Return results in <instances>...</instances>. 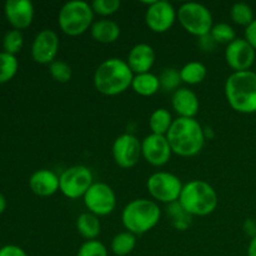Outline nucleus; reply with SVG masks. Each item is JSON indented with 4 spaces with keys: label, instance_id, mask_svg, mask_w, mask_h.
<instances>
[{
    "label": "nucleus",
    "instance_id": "22",
    "mask_svg": "<svg viewBox=\"0 0 256 256\" xmlns=\"http://www.w3.org/2000/svg\"><path fill=\"white\" fill-rule=\"evenodd\" d=\"M132 88L136 94L142 96H152L160 89L159 76L152 72H144V74L134 75Z\"/></svg>",
    "mask_w": 256,
    "mask_h": 256
},
{
    "label": "nucleus",
    "instance_id": "17",
    "mask_svg": "<svg viewBox=\"0 0 256 256\" xmlns=\"http://www.w3.org/2000/svg\"><path fill=\"white\" fill-rule=\"evenodd\" d=\"M172 106L179 118L195 119L199 112V98L192 90L188 88H179L176 92H172Z\"/></svg>",
    "mask_w": 256,
    "mask_h": 256
},
{
    "label": "nucleus",
    "instance_id": "13",
    "mask_svg": "<svg viewBox=\"0 0 256 256\" xmlns=\"http://www.w3.org/2000/svg\"><path fill=\"white\" fill-rule=\"evenodd\" d=\"M256 58V50L245 39L236 38L226 45L225 60L226 64L236 72H248L252 66Z\"/></svg>",
    "mask_w": 256,
    "mask_h": 256
},
{
    "label": "nucleus",
    "instance_id": "34",
    "mask_svg": "<svg viewBox=\"0 0 256 256\" xmlns=\"http://www.w3.org/2000/svg\"><path fill=\"white\" fill-rule=\"evenodd\" d=\"M76 256H109L108 249L99 240H89L80 246Z\"/></svg>",
    "mask_w": 256,
    "mask_h": 256
},
{
    "label": "nucleus",
    "instance_id": "24",
    "mask_svg": "<svg viewBox=\"0 0 256 256\" xmlns=\"http://www.w3.org/2000/svg\"><path fill=\"white\" fill-rule=\"evenodd\" d=\"M206 75V66L199 62H189L180 69L182 82L188 85L200 84V82H204Z\"/></svg>",
    "mask_w": 256,
    "mask_h": 256
},
{
    "label": "nucleus",
    "instance_id": "35",
    "mask_svg": "<svg viewBox=\"0 0 256 256\" xmlns=\"http://www.w3.org/2000/svg\"><path fill=\"white\" fill-rule=\"evenodd\" d=\"M0 256H28V254L16 245H5L0 248Z\"/></svg>",
    "mask_w": 256,
    "mask_h": 256
},
{
    "label": "nucleus",
    "instance_id": "14",
    "mask_svg": "<svg viewBox=\"0 0 256 256\" xmlns=\"http://www.w3.org/2000/svg\"><path fill=\"white\" fill-rule=\"evenodd\" d=\"M172 154V148L164 135L149 134L142 142V156L152 166H164Z\"/></svg>",
    "mask_w": 256,
    "mask_h": 256
},
{
    "label": "nucleus",
    "instance_id": "11",
    "mask_svg": "<svg viewBox=\"0 0 256 256\" xmlns=\"http://www.w3.org/2000/svg\"><path fill=\"white\" fill-rule=\"evenodd\" d=\"M178 19V12L172 2L166 0L150 2L149 8L145 12V22L152 32H166L172 29L175 20Z\"/></svg>",
    "mask_w": 256,
    "mask_h": 256
},
{
    "label": "nucleus",
    "instance_id": "23",
    "mask_svg": "<svg viewBox=\"0 0 256 256\" xmlns=\"http://www.w3.org/2000/svg\"><path fill=\"white\" fill-rule=\"evenodd\" d=\"M172 122H174V120H172V116L169 110L164 109V108H160V109H156L155 112H152V114L150 115L149 128L152 130V134L164 135V136H166Z\"/></svg>",
    "mask_w": 256,
    "mask_h": 256
},
{
    "label": "nucleus",
    "instance_id": "27",
    "mask_svg": "<svg viewBox=\"0 0 256 256\" xmlns=\"http://www.w3.org/2000/svg\"><path fill=\"white\" fill-rule=\"evenodd\" d=\"M19 62L15 55L8 52H0V84L10 82L16 75Z\"/></svg>",
    "mask_w": 256,
    "mask_h": 256
},
{
    "label": "nucleus",
    "instance_id": "4",
    "mask_svg": "<svg viewBox=\"0 0 256 256\" xmlns=\"http://www.w3.org/2000/svg\"><path fill=\"white\" fill-rule=\"evenodd\" d=\"M162 210L156 202L149 199H135L125 205L122 212V225L126 232L142 235L154 229L160 222Z\"/></svg>",
    "mask_w": 256,
    "mask_h": 256
},
{
    "label": "nucleus",
    "instance_id": "12",
    "mask_svg": "<svg viewBox=\"0 0 256 256\" xmlns=\"http://www.w3.org/2000/svg\"><path fill=\"white\" fill-rule=\"evenodd\" d=\"M112 158L122 169L134 168L142 158V142L132 134H122L114 140Z\"/></svg>",
    "mask_w": 256,
    "mask_h": 256
},
{
    "label": "nucleus",
    "instance_id": "30",
    "mask_svg": "<svg viewBox=\"0 0 256 256\" xmlns=\"http://www.w3.org/2000/svg\"><path fill=\"white\" fill-rule=\"evenodd\" d=\"M210 36L212 38L215 42L226 45H229L230 42L236 39L234 28L226 22H219V24L214 25L212 32H210Z\"/></svg>",
    "mask_w": 256,
    "mask_h": 256
},
{
    "label": "nucleus",
    "instance_id": "3",
    "mask_svg": "<svg viewBox=\"0 0 256 256\" xmlns=\"http://www.w3.org/2000/svg\"><path fill=\"white\" fill-rule=\"evenodd\" d=\"M225 98L228 104L238 112L254 114L256 112V72H232L225 82Z\"/></svg>",
    "mask_w": 256,
    "mask_h": 256
},
{
    "label": "nucleus",
    "instance_id": "20",
    "mask_svg": "<svg viewBox=\"0 0 256 256\" xmlns=\"http://www.w3.org/2000/svg\"><path fill=\"white\" fill-rule=\"evenodd\" d=\"M92 38L102 44H112L115 42L120 36V26L109 19H100L92 22L90 28Z\"/></svg>",
    "mask_w": 256,
    "mask_h": 256
},
{
    "label": "nucleus",
    "instance_id": "37",
    "mask_svg": "<svg viewBox=\"0 0 256 256\" xmlns=\"http://www.w3.org/2000/svg\"><path fill=\"white\" fill-rule=\"evenodd\" d=\"M244 229H245V232H246L248 234L252 236V239L256 236V222H254V220L248 219L246 222H245Z\"/></svg>",
    "mask_w": 256,
    "mask_h": 256
},
{
    "label": "nucleus",
    "instance_id": "33",
    "mask_svg": "<svg viewBox=\"0 0 256 256\" xmlns=\"http://www.w3.org/2000/svg\"><path fill=\"white\" fill-rule=\"evenodd\" d=\"M90 5H92L94 14L100 15L105 19V16L115 14L120 9L122 2L119 0H94Z\"/></svg>",
    "mask_w": 256,
    "mask_h": 256
},
{
    "label": "nucleus",
    "instance_id": "25",
    "mask_svg": "<svg viewBox=\"0 0 256 256\" xmlns=\"http://www.w3.org/2000/svg\"><path fill=\"white\" fill-rule=\"evenodd\" d=\"M135 246H136V235L129 232H122L112 238L110 249L112 254L116 256H126L135 249Z\"/></svg>",
    "mask_w": 256,
    "mask_h": 256
},
{
    "label": "nucleus",
    "instance_id": "15",
    "mask_svg": "<svg viewBox=\"0 0 256 256\" xmlns=\"http://www.w3.org/2000/svg\"><path fill=\"white\" fill-rule=\"evenodd\" d=\"M59 52V36L54 30L44 29L35 36L32 45V56L38 64H52Z\"/></svg>",
    "mask_w": 256,
    "mask_h": 256
},
{
    "label": "nucleus",
    "instance_id": "36",
    "mask_svg": "<svg viewBox=\"0 0 256 256\" xmlns=\"http://www.w3.org/2000/svg\"><path fill=\"white\" fill-rule=\"evenodd\" d=\"M245 40L256 50V19L245 28Z\"/></svg>",
    "mask_w": 256,
    "mask_h": 256
},
{
    "label": "nucleus",
    "instance_id": "19",
    "mask_svg": "<svg viewBox=\"0 0 256 256\" xmlns=\"http://www.w3.org/2000/svg\"><path fill=\"white\" fill-rule=\"evenodd\" d=\"M126 62L132 72H134V75L150 72L155 62L154 49L145 42L136 44L129 52Z\"/></svg>",
    "mask_w": 256,
    "mask_h": 256
},
{
    "label": "nucleus",
    "instance_id": "29",
    "mask_svg": "<svg viewBox=\"0 0 256 256\" xmlns=\"http://www.w3.org/2000/svg\"><path fill=\"white\" fill-rule=\"evenodd\" d=\"M159 82L160 89L164 92H176L179 89L180 82H182L180 78V70L175 68H166L160 72Z\"/></svg>",
    "mask_w": 256,
    "mask_h": 256
},
{
    "label": "nucleus",
    "instance_id": "16",
    "mask_svg": "<svg viewBox=\"0 0 256 256\" xmlns=\"http://www.w3.org/2000/svg\"><path fill=\"white\" fill-rule=\"evenodd\" d=\"M4 12L9 24L20 32L29 28L34 20V5L29 0H8Z\"/></svg>",
    "mask_w": 256,
    "mask_h": 256
},
{
    "label": "nucleus",
    "instance_id": "39",
    "mask_svg": "<svg viewBox=\"0 0 256 256\" xmlns=\"http://www.w3.org/2000/svg\"><path fill=\"white\" fill-rule=\"evenodd\" d=\"M5 209H6V200H5L4 195L0 192V214H2L5 212Z\"/></svg>",
    "mask_w": 256,
    "mask_h": 256
},
{
    "label": "nucleus",
    "instance_id": "31",
    "mask_svg": "<svg viewBox=\"0 0 256 256\" xmlns=\"http://www.w3.org/2000/svg\"><path fill=\"white\" fill-rule=\"evenodd\" d=\"M22 45H24V36H22V32L20 30H9L4 35L2 48H4V52H8V54H18L22 50Z\"/></svg>",
    "mask_w": 256,
    "mask_h": 256
},
{
    "label": "nucleus",
    "instance_id": "8",
    "mask_svg": "<svg viewBox=\"0 0 256 256\" xmlns=\"http://www.w3.org/2000/svg\"><path fill=\"white\" fill-rule=\"evenodd\" d=\"M182 182L176 175L168 172H158L150 175L146 182L148 192L154 200L165 204L179 202Z\"/></svg>",
    "mask_w": 256,
    "mask_h": 256
},
{
    "label": "nucleus",
    "instance_id": "10",
    "mask_svg": "<svg viewBox=\"0 0 256 256\" xmlns=\"http://www.w3.org/2000/svg\"><path fill=\"white\" fill-rule=\"evenodd\" d=\"M82 199L89 212L96 216H106L116 206V195L112 188L105 182H94Z\"/></svg>",
    "mask_w": 256,
    "mask_h": 256
},
{
    "label": "nucleus",
    "instance_id": "5",
    "mask_svg": "<svg viewBox=\"0 0 256 256\" xmlns=\"http://www.w3.org/2000/svg\"><path fill=\"white\" fill-rule=\"evenodd\" d=\"M179 202L192 216H206L216 209L219 198L209 182L192 180L182 186Z\"/></svg>",
    "mask_w": 256,
    "mask_h": 256
},
{
    "label": "nucleus",
    "instance_id": "6",
    "mask_svg": "<svg viewBox=\"0 0 256 256\" xmlns=\"http://www.w3.org/2000/svg\"><path fill=\"white\" fill-rule=\"evenodd\" d=\"M94 22V12L92 5L82 0H72L65 2L58 15V25L64 34L79 36L92 28Z\"/></svg>",
    "mask_w": 256,
    "mask_h": 256
},
{
    "label": "nucleus",
    "instance_id": "21",
    "mask_svg": "<svg viewBox=\"0 0 256 256\" xmlns=\"http://www.w3.org/2000/svg\"><path fill=\"white\" fill-rule=\"evenodd\" d=\"M76 230L84 239H86V242L96 240L102 230L99 216L89 212H82L76 219Z\"/></svg>",
    "mask_w": 256,
    "mask_h": 256
},
{
    "label": "nucleus",
    "instance_id": "18",
    "mask_svg": "<svg viewBox=\"0 0 256 256\" xmlns=\"http://www.w3.org/2000/svg\"><path fill=\"white\" fill-rule=\"evenodd\" d=\"M29 186L38 196H52L60 190V178L49 169L36 170L30 176Z\"/></svg>",
    "mask_w": 256,
    "mask_h": 256
},
{
    "label": "nucleus",
    "instance_id": "32",
    "mask_svg": "<svg viewBox=\"0 0 256 256\" xmlns=\"http://www.w3.org/2000/svg\"><path fill=\"white\" fill-rule=\"evenodd\" d=\"M49 72L52 79L58 82H68L72 79V68L62 60H55L49 65Z\"/></svg>",
    "mask_w": 256,
    "mask_h": 256
},
{
    "label": "nucleus",
    "instance_id": "26",
    "mask_svg": "<svg viewBox=\"0 0 256 256\" xmlns=\"http://www.w3.org/2000/svg\"><path fill=\"white\" fill-rule=\"evenodd\" d=\"M166 212L168 216L170 218L172 226L176 230L184 232V230L189 229L190 225H192V216L189 212H185V209L180 205L179 202H175L172 204L168 205Z\"/></svg>",
    "mask_w": 256,
    "mask_h": 256
},
{
    "label": "nucleus",
    "instance_id": "7",
    "mask_svg": "<svg viewBox=\"0 0 256 256\" xmlns=\"http://www.w3.org/2000/svg\"><path fill=\"white\" fill-rule=\"evenodd\" d=\"M178 20L189 34L204 38L210 34L212 26V15L205 5L189 2L180 5L178 10Z\"/></svg>",
    "mask_w": 256,
    "mask_h": 256
},
{
    "label": "nucleus",
    "instance_id": "9",
    "mask_svg": "<svg viewBox=\"0 0 256 256\" xmlns=\"http://www.w3.org/2000/svg\"><path fill=\"white\" fill-rule=\"evenodd\" d=\"M60 192L68 199H79L84 198L89 188L94 184L92 170L84 165H74L60 175Z\"/></svg>",
    "mask_w": 256,
    "mask_h": 256
},
{
    "label": "nucleus",
    "instance_id": "1",
    "mask_svg": "<svg viewBox=\"0 0 256 256\" xmlns=\"http://www.w3.org/2000/svg\"><path fill=\"white\" fill-rule=\"evenodd\" d=\"M166 139L172 154L192 158L199 154L205 144V132L196 119L178 118L168 132Z\"/></svg>",
    "mask_w": 256,
    "mask_h": 256
},
{
    "label": "nucleus",
    "instance_id": "2",
    "mask_svg": "<svg viewBox=\"0 0 256 256\" xmlns=\"http://www.w3.org/2000/svg\"><path fill=\"white\" fill-rule=\"evenodd\" d=\"M134 72L125 60L110 58L104 60L94 72V86L100 94L115 96L132 88Z\"/></svg>",
    "mask_w": 256,
    "mask_h": 256
},
{
    "label": "nucleus",
    "instance_id": "28",
    "mask_svg": "<svg viewBox=\"0 0 256 256\" xmlns=\"http://www.w3.org/2000/svg\"><path fill=\"white\" fill-rule=\"evenodd\" d=\"M230 16L232 20L238 25L242 26H249L254 22V12L252 6L245 2H235L230 9Z\"/></svg>",
    "mask_w": 256,
    "mask_h": 256
},
{
    "label": "nucleus",
    "instance_id": "38",
    "mask_svg": "<svg viewBox=\"0 0 256 256\" xmlns=\"http://www.w3.org/2000/svg\"><path fill=\"white\" fill-rule=\"evenodd\" d=\"M248 256H256V236L250 240L248 246Z\"/></svg>",
    "mask_w": 256,
    "mask_h": 256
}]
</instances>
